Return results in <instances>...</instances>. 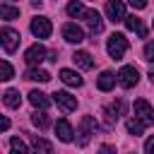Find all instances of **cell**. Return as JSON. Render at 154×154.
Here are the masks:
<instances>
[{
    "instance_id": "30",
    "label": "cell",
    "mask_w": 154,
    "mask_h": 154,
    "mask_svg": "<svg viewBox=\"0 0 154 154\" xmlns=\"http://www.w3.org/2000/svg\"><path fill=\"white\" fill-rule=\"evenodd\" d=\"M144 152H147V154H154V137H149V140L144 142Z\"/></svg>"
},
{
    "instance_id": "32",
    "label": "cell",
    "mask_w": 154,
    "mask_h": 154,
    "mask_svg": "<svg viewBox=\"0 0 154 154\" xmlns=\"http://www.w3.org/2000/svg\"><path fill=\"white\" fill-rule=\"evenodd\" d=\"M31 5H34V7H41V5H43V0H31Z\"/></svg>"
},
{
    "instance_id": "8",
    "label": "cell",
    "mask_w": 154,
    "mask_h": 154,
    "mask_svg": "<svg viewBox=\"0 0 154 154\" xmlns=\"http://www.w3.org/2000/svg\"><path fill=\"white\" fill-rule=\"evenodd\" d=\"M123 113H125V101H116V103L106 106V108H103V120H106V125H108V128H113V125H116V120H118Z\"/></svg>"
},
{
    "instance_id": "19",
    "label": "cell",
    "mask_w": 154,
    "mask_h": 154,
    "mask_svg": "<svg viewBox=\"0 0 154 154\" xmlns=\"http://www.w3.org/2000/svg\"><path fill=\"white\" fill-rule=\"evenodd\" d=\"M31 149L38 152V154H51V152H53V144H51L48 140L38 137V135H31Z\"/></svg>"
},
{
    "instance_id": "20",
    "label": "cell",
    "mask_w": 154,
    "mask_h": 154,
    "mask_svg": "<svg viewBox=\"0 0 154 154\" xmlns=\"http://www.w3.org/2000/svg\"><path fill=\"white\" fill-rule=\"evenodd\" d=\"M125 26H128L130 31H137V36H140V38H144V36H147V29L142 26V19H140V17H135V14L125 17Z\"/></svg>"
},
{
    "instance_id": "26",
    "label": "cell",
    "mask_w": 154,
    "mask_h": 154,
    "mask_svg": "<svg viewBox=\"0 0 154 154\" xmlns=\"http://www.w3.org/2000/svg\"><path fill=\"white\" fill-rule=\"evenodd\" d=\"M10 149H12L14 154H26V152H29V149H26V144H24L19 137H12V140H10Z\"/></svg>"
},
{
    "instance_id": "11",
    "label": "cell",
    "mask_w": 154,
    "mask_h": 154,
    "mask_svg": "<svg viewBox=\"0 0 154 154\" xmlns=\"http://www.w3.org/2000/svg\"><path fill=\"white\" fill-rule=\"evenodd\" d=\"M84 22L89 24L91 36H96V34L103 31V19H101V14H99L96 10H87V12H84Z\"/></svg>"
},
{
    "instance_id": "17",
    "label": "cell",
    "mask_w": 154,
    "mask_h": 154,
    "mask_svg": "<svg viewBox=\"0 0 154 154\" xmlns=\"http://www.w3.org/2000/svg\"><path fill=\"white\" fill-rule=\"evenodd\" d=\"M29 103L34 106V108H48L51 106V99L43 94V91H38V89H34V91H29Z\"/></svg>"
},
{
    "instance_id": "24",
    "label": "cell",
    "mask_w": 154,
    "mask_h": 154,
    "mask_svg": "<svg viewBox=\"0 0 154 154\" xmlns=\"http://www.w3.org/2000/svg\"><path fill=\"white\" fill-rule=\"evenodd\" d=\"M0 17L7 19V22H10V19H17V17H19V7H12L10 2H2V5H0Z\"/></svg>"
},
{
    "instance_id": "21",
    "label": "cell",
    "mask_w": 154,
    "mask_h": 154,
    "mask_svg": "<svg viewBox=\"0 0 154 154\" xmlns=\"http://www.w3.org/2000/svg\"><path fill=\"white\" fill-rule=\"evenodd\" d=\"M2 101H5L7 108H19V106H22V96H19L17 89H7L5 96H2Z\"/></svg>"
},
{
    "instance_id": "22",
    "label": "cell",
    "mask_w": 154,
    "mask_h": 154,
    "mask_svg": "<svg viewBox=\"0 0 154 154\" xmlns=\"http://www.w3.org/2000/svg\"><path fill=\"white\" fill-rule=\"evenodd\" d=\"M31 123H34L38 130H46V128L51 125V118H48V116L43 113V108H41V113H38V111H34V113H31Z\"/></svg>"
},
{
    "instance_id": "33",
    "label": "cell",
    "mask_w": 154,
    "mask_h": 154,
    "mask_svg": "<svg viewBox=\"0 0 154 154\" xmlns=\"http://www.w3.org/2000/svg\"><path fill=\"white\" fill-rule=\"evenodd\" d=\"M149 82H152V84H154V67H152V70H149Z\"/></svg>"
},
{
    "instance_id": "7",
    "label": "cell",
    "mask_w": 154,
    "mask_h": 154,
    "mask_svg": "<svg viewBox=\"0 0 154 154\" xmlns=\"http://www.w3.org/2000/svg\"><path fill=\"white\" fill-rule=\"evenodd\" d=\"M51 31H53V26H51V19L48 17H34L31 19V34L36 38H48Z\"/></svg>"
},
{
    "instance_id": "18",
    "label": "cell",
    "mask_w": 154,
    "mask_h": 154,
    "mask_svg": "<svg viewBox=\"0 0 154 154\" xmlns=\"http://www.w3.org/2000/svg\"><path fill=\"white\" fill-rule=\"evenodd\" d=\"M72 63H75L79 70H91V67H94V60H91V55H89L87 51H77V53L72 55Z\"/></svg>"
},
{
    "instance_id": "14",
    "label": "cell",
    "mask_w": 154,
    "mask_h": 154,
    "mask_svg": "<svg viewBox=\"0 0 154 154\" xmlns=\"http://www.w3.org/2000/svg\"><path fill=\"white\" fill-rule=\"evenodd\" d=\"M116 82H118V75H113L111 70H103V72L99 75V79H96V87H99L101 91H111V89L116 87Z\"/></svg>"
},
{
    "instance_id": "25",
    "label": "cell",
    "mask_w": 154,
    "mask_h": 154,
    "mask_svg": "<svg viewBox=\"0 0 154 154\" xmlns=\"http://www.w3.org/2000/svg\"><path fill=\"white\" fill-rule=\"evenodd\" d=\"M125 128H128V132H130V135H142V132H144V123H142L137 116H135V118H128Z\"/></svg>"
},
{
    "instance_id": "15",
    "label": "cell",
    "mask_w": 154,
    "mask_h": 154,
    "mask_svg": "<svg viewBox=\"0 0 154 154\" xmlns=\"http://www.w3.org/2000/svg\"><path fill=\"white\" fill-rule=\"evenodd\" d=\"M24 79H29V82H48L51 75H48L46 70H41L38 65H31V67L24 72Z\"/></svg>"
},
{
    "instance_id": "9",
    "label": "cell",
    "mask_w": 154,
    "mask_h": 154,
    "mask_svg": "<svg viewBox=\"0 0 154 154\" xmlns=\"http://www.w3.org/2000/svg\"><path fill=\"white\" fill-rule=\"evenodd\" d=\"M46 48L41 46V43H34V46H29L26 48V53H24V60L29 63V65H41L43 60H46Z\"/></svg>"
},
{
    "instance_id": "31",
    "label": "cell",
    "mask_w": 154,
    "mask_h": 154,
    "mask_svg": "<svg viewBox=\"0 0 154 154\" xmlns=\"http://www.w3.org/2000/svg\"><path fill=\"white\" fill-rule=\"evenodd\" d=\"M7 128H10V120H7V118H0V130H2V132H5V130H7Z\"/></svg>"
},
{
    "instance_id": "1",
    "label": "cell",
    "mask_w": 154,
    "mask_h": 154,
    "mask_svg": "<svg viewBox=\"0 0 154 154\" xmlns=\"http://www.w3.org/2000/svg\"><path fill=\"white\" fill-rule=\"evenodd\" d=\"M96 132H99V120H96L94 116H84V118L79 120V137H77V144H79V147H87L89 140H91V135H96Z\"/></svg>"
},
{
    "instance_id": "4",
    "label": "cell",
    "mask_w": 154,
    "mask_h": 154,
    "mask_svg": "<svg viewBox=\"0 0 154 154\" xmlns=\"http://www.w3.org/2000/svg\"><path fill=\"white\" fill-rule=\"evenodd\" d=\"M0 38H2V48H5V53H14L17 48H19V31H14V29H10V26H5L2 31H0Z\"/></svg>"
},
{
    "instance_id": "2",
    "label": "cell",
    "mask_w": 154,
    "mask_h": 154,
    "mask_svg": "<svg viewBox=\"0 0 154 154\" xmlns=\"http://www.w3.org/2000/svg\"><path fill=\"white\" fill-rule=\"evenodd\" d=\"M106 51H108V55L113 60H120L125 55V51H128V38L123 34H111L108 36V43H106Z\"/></svg>"
},
{
    "instance_id": "27",
    "label": "cell",
    "mask_w": 154,
    "mask_h": 154,
    "mask_svg": "<svg viewBox=\"0 0 154 154\" xmlns=\"http://www.w3.org/2000/svg\"><path fill=\"white\" fill-rule=\"evenodd\" d=\"M0 70H2V77H0V79H5V82H7V79H12V75H14V70H12V65H10V60H2V63H0Z\"/></svg>"
},
{
    "instance_id": "6",
    "label": "cell",
    "mask_w": 154,
    "mask_h": 154,
    "mask_svg": "<svg viewBox=\"0 0 154 154\" xmlns=\"http://www.w3.org/2000/svg\"><path fill=\"white\" fill-rule=\"evenodd\" d=\"M106 17L113 22V24H118V22H125V5L120 2V0H108L106 2Z\"/></svg>"
},
{
    "instance_id": "5",
    "label": "cell",
    "mask_w": 154,
    "mask_h": 154,
    "mask_svg": "<svg viewBox=\"0 0 154 154\" xmlns=\"http://www.w3.org/2000/svg\"><path fill=\"white\" fill-rule=\"evenodd\" d=\"M135 116H137L144 125H154V108L149 106L147 99H137V101H135Z\"/></svg>"
},
{
    "instance_id": "3",
    "label": "cell",
    "mask_w": 154,
    "mask_h": 154,
    "mask_svg": "<svg viewBox=\"0 0 154 154\" xmlns=\"http://www.w3.org/2000/svg\"><path fill=\"white\" fill-rule=\"evenodd\" d=\"M137 82H140V72H137V67H132V65L120 67V72H118V84H120L123 89H132Z\"/></svg>"
},
{
    "instance_id": "23",
    "label": "cell",
    "mask_w": 154,
    "mask_h": 154,
    "mask_svg": "<svg viewBox=\"0 0 154 154\" xmlns=\"http://www.w3.org/2000/svg\"><path fill=\"white\" fill-rule=\"evenodd\" d=\"M84 12H87V10H84V5H82L79 0H70V2H67V14H70V17L79 19V17H84Z\"/></svg>"
},
{
    "instance_id": "28",
    "label": "cell",
    "mask_w": 154,
    "mask_h": 154,
    "mask_svg": "<svg viewBox=\"0 0 154 154\" xmlns=\"http://www.w3.org/2000/svg\"><path fill=\"white\" fill-rule=\"evenodd\" d=\"M144 60L154 63V41H149V43L144 46Z\"/></svg>"
},
{
    "instance_id": "13",
    "label": "cell",
    "mask_w": 154,
    "mask_h": 154,
    "mask_svg": "<svg viewBox=\"0 0 154 154\" xmlns=\"http://www.w3.org/2000/svg\"><path fill=\"white\" fill-rule=\"evenodd\" d=\"M55 135H58V140H60V142H72V140H75V130H72L70 120L60 118V120L55 123Z\"/></svg>"
},
{
    "instance_id": "10",
    "label": "cell",
    "mask_w": 154,
    "mask_h": 154,
    "mask_svg": "<svg viewBox=\"0 0 154 154\" xmlns=\"http://www.w3.org/2000/svg\"><path fill=\"white\" fill-rule=\"evenodd\" d=\"M53 101H55L65 113H72V111L77 108V99H75L70 91H55V94H53Z\"/></svg>"
},
{
    "instance_id": "29",
    "label": "cell",
    "mask_w": 154,
    "mask_h": 154,
    "mask_svg": "<svg viewBox=\"0 0 154 154\" xmlns=\"http://www.w3.org/2000/svg\"><path fill=\"white\" fill-rule=\"evenodd\" d=\"M128 2H130L135 10H144V7H147V0H128Z\"/></svg>"
},
{
    "instance_id": "16",
    "label": "cell",
    "mask_w": 154,
    "mask_h": 154,
    "mask_svg": "<svg viewBox=\"0 0 154 154\" xmlns=\"http://www.w3.org/2000/svg\"><path fill=\"white\" fill-rule=\"evenodd\" d=\"M60 79H63L67 87H82V84H84V79L79 77V72H77V70H67V67L60 70Z\"/></svg>"
},
{
    "instance_id": "12",
    "label": "cell",
    "mask_w": 154,
    "mask_h": 154,
    "mask_svg": "<svg viewBox=\"0 0 154 154\" xmlns=\"http://www.w3.org/2000/svg\"><path fill=\"white\" fill-rule=\"evenodd\" d=\"M63 38H65L67 43H82V41H84V31H82L77 24L67 22V24L63 26Z\"/></svg>"
}]
</instances>
